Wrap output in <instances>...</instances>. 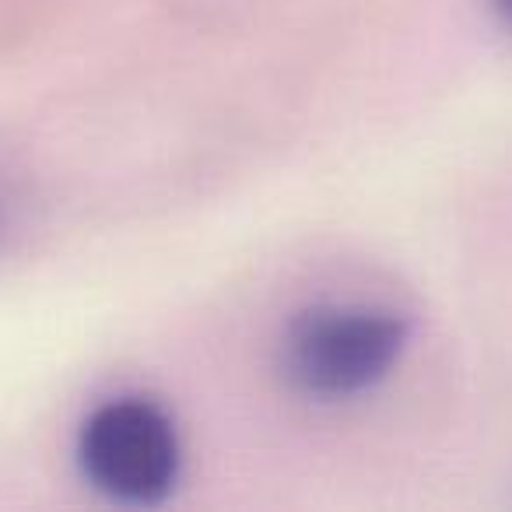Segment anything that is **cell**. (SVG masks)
<instances>
[{"label":"cell","instance_id":"3","mask_svg":"<svg viewBox=\"0 0 512 512\" xmlns=\"http://www.w3.org/2000/svg\"><path fill=\"white\" fill-rule=\"evenodd\" d=\"M495 4V15L505 22V29H512V0H491Z\"/></svg>","mask_w":512,"mask_h":512},{"label":"cell","instance_id":"1","mask_svg":"<svg viewBox=\"0 0 512 512\" xmlns=\"http://www.w3.org/2000/svg\"><path fill=\"white\" fill-rule=\"evenodd\" d=\"M407 327L369 306H323L292 327L285 344L288 376L313 397H355L397 365Z\"/></svg>","mask_w":512,"mask_h":512},{"label":"cell","instance_id":"2","mask_svg":"<svg viewBox=\"0 0 512 512\" xmlns=\"http://www.w3.org/2000/svg\"><path fill=\"white\" fill-rule=\"evenodd\" d=\"M85 477L127 505H155L179 477V439L169 414L141 397L102 404L78 439Z\"/></svg>","mask_w":512,"mask_h":512}]
</instances>
